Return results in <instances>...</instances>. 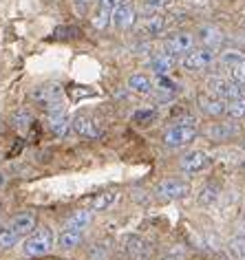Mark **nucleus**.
<instances>
[{
    "mask_svg": "<svg viewBox=\"0 0 245 260\" xmlns=\"http://www.w3.org/2000/svg\"><path fill=\"white\" fill-rule=\"evenodd\" d=\"M53 243H55V236L49 227H40V230L31 232L29 238L24 240L22 245V253L29 258H40V256H47V253L53 249Z\"/></svg>",
    "mask_w": 245,
    "mask_h": 260,
    "instance_id": "obj_1",
    "label": "nucleus"
},
{
    "mask_svg": "<svg viewBox=\"0 0 245 260\" xmlns=\"http://www.w3.org/2000/svg\"><path fill=\"white\" fill-rule=\"evenodd\" d=\"M205 86H208L210 95H215L223 102H232V100H238V97H245V88L241 84H236L232 80H223V77H210V80L205 82Z\"/></svg>",
    "mask_w": 245,
    "mask_h": 260,
    "instance_id": "obj_2",
    "label": "nucleus"
},
{
    "mask_svg": "<svg viewBox=\"0 0 245 260\" xmlns=\"http://www.w3.org/2000/svg\"><path fill=\"white\" fill-rule=\"evenodd\" d=\"M197 135H199L197 126H179V123H175L164 133V144L168 148H181L192 144L197 139Z\"/></svg>",
    "mask_w": 245,
    "mask_h": 260,
    "instance_id": "obj_3",
    "label": "nucleus"
},
{
    "mask_svg": "<svg viewBox=\"0 0 245 260\" xmlns=\"http://www.w3.org/2000/svg\"><path fill=\"white\" fill-rule=\"evenodd\" d=\"M215 57H217L215 49H208V47L192 49L181 57V67L186 71H201V69H208L210 64L215 62Z\"/></svg>",
    "mask_w": 245,
    "mask_h": 260,
    "instance_id": "obj_4",
    "label": "nucleus"
},
{
    "mask_svg": "<svg viewBox=\"0 0 245 260\" xmlns=\"http://www.w3.org/2000/svg\"><path fill=\"white\" fill-rule=\"evenodd\" d=\"M157 197L161 199H168V201H175V199H183L190 194V183L183 179H164L161 183L157 185Z\"/></svg>",
    "mask_w": 245,
    "mask_h": 260,
    "instance_id": "obj_5",
    "label": "nucleus"
},
{
    "mask_svg": "<svg viewBox=\"0 0 245 260\" xmlns=\"http://www.w3.org/2000/svg\"><path fill=\"white\" fill-rule=\"evenodd\" d=\"M212 164L210 154L203 152V150H192L188 154H183L181 161H179V168L188 174H197V172H203L205 168Z\"/></svg>",
    "mask_w": 245,
    "mask_h": 260,
    "instance_id": "obj_6",
    "label": "nucleus"
},
{
    "mask_svg": "<svg viewBox=\"0 0 245 260\" xmlns=\"http://www.w3.org/2000/svg\"><path fill=\"white\" fill-rule=\"evenodd\" d=\"M73 130L80 137H86V139H98V137H102V133H104L102 123L88 115H77L73 119Z\"/></svg>",
    "mask_w": 245,
    "mask_h": 260,
    "instance_id": "obj_7",
    "label": "nucleus"
},
{
    "mask_svg": "<svg viewBox=\"0 0 245 260\" xmlns=\"http://www.w3.org/2000/svg\"><path fill=\"white\" fill-rule=\"evenodd\" d=\"M34 100L40 104L42 108H49V110L62 108L60 106L62 104V88L57 86V84H53V86H40V88H36Z\"/></svg>",
    "mask_w": 245,
    "mask_h": 260,
    "instance_id": "obj_8",
    "label": "nucleus"
},
{
    "mask_svg": "<svg viewBox=\"0 0 245 260\" xmlns=\"http://www.w3.org/2000/svg\"><path fill=\"white\" fill-rule=\"evenodd\" d=\"M192 47H195V38H192L190 34H175V36H170L168 40H166L164 44V49H166V53L168 55H186L188 51H192Z\"/></svg>",
    "mask_w": 245,
    "mask_h": 260,
    "instance_id": "obj_9",
    "label": "nucleus"
},
{
    "mask_svg": "<svg viewBox=\"0 0 245 260\" xmlns=\"http://www.w3.org/2000/svg\"><path fill=\"white\" fill-rule=\"evenodd\" d=\"M124 249L128 256H133V258H146L148 253H150V243L148 240H144L141 236H135V234H128V236L124 238Z\"/></svg>",
    "mask_w": 245,
    "mask_h": 260,
    "instance_id": "obj_10",
    "label": "nucleus"
},
{
    "mask_svg": "<svg viewBox=\"0 0 245 260\" xmlns=\"http://www.w3.org/2000/svg\"><path fill=\"white\" fill-rule=\"evenodd\" d=\"M241 133L236 123H230V121H223V123H212V126L205 130V135L212 139V141H228V139H234L236 135Z\"/></svg>",
    "mask_w": 245,
    "mask_h": 260,
    "instance_id": "obj_11",
    "label": "nucleus"
},
{
    "mask_svg": "<svg viewBox=\"0 0 245 260\" xmlns=\"http://www.w3.org/2000/svg\"><path fill=\"white\" fill-rule=\"evenodd\" d=\"M49 128L55 137H64L71 128V119L69 115L64 113V108H53L49 110Z\"/></svg>",
    "mask_w": 245,
    "mask_h": 260,
    "instance_id": "obj_12",
    "label": "nucleus"
},
{
    "mask_svg": "<svg viewBox=\"0 0 245 260\" xmlns=\"http://www.w3.org/2000/svg\"><path fill=\"white\" fill-rule=\"evenodd\" d=\"M36 214H31V212H22V214H18V216L9 223V230H14L18 236H27V234L31 232H36Z\"/></svg>",
    "mask_w": 245,
    "mask_h": 260,
    "instance_id": "obj_13",
    "label": "nucleus"
},
{
    "mask_svg": "<svg viewBox=\"0 0 245 260\" xmlns=\"http://www.w3.org/2000/svg\"><path fill=\"white\" fill-rule=\"evenodd\" d=\"M199 42H201L203 47H208V49H217L219 44L223 42L221 29L215 27V24H203V27L199 29Z\"/></svg>",
    "mask_w": 245,
    "mask_h": 260,
    "instance_id": "obj_14",
    "label": "nucleus"
},
{
    "mask_svg": "<svg viewBox=\"0 0 245 260\" xmlns=\"http://www.w3.org/2000/svg\"><path fill=\"white\" fill-rule=\"evenodd\" d=\"M111 22H113L117 29H128V27H133V24H135V9H133L128 3H124L121 7H117V9L113 11Z\"/></svg>",
    "mask_w": 245,
    "mask_h": 260,
    "instance_id": "obj_15",
    "label": "nucleus"
},
{
    "mask_svg": "<svg viewBox=\"0 0 245 260\" xmlns=\"http://www.w3.org/2000/svg\"><path fill=\"white\" fill-rule=\"evenodd\" d=\"M199 106L205 115H212V117H221L225 115V102L219 100L215 95H201L199 97Z\"/></svg>",
    "mask_w": 245,
    "mask_h": 260,
    "instance_id": "obj_16",
    "label": "nucleus"
},
{
    "mask_svg": "<svg viewBox=\"0 0 245 260\" xmlns=\"http://www.w3.org/2000/svg\"><path fill=\"white\" fill-rule=\"evenodd\" d=\"M128 88L133 93H139V95H150L152 93V82L150 77L144 75V73H135L128 77Z\"/></svg>",
    "mask_w": 245,
    "mask_h": 260,
    "instance_id": "obj_17",
    "label": "nucleus"
},
{
    "mask_svg": "<svg viewBox=\"0 0 245 260\" xmlns=\"http://www.w3.org/2000/svg\"><path fill=\"white\" fill-rule=\"evenodd\" d=\"M172 67H175V57L168 55V53H157L150 60V69L157 75H168L172 71Z\"/></svg>",
    "mask_w": 245,
    "mask_h": 260,
    "instance_id": "obj_18",
    "label": "nucleus"
},
{
    "mask_svg": "<svg viewBox=\"0 0 245 260\" xmlns=\"http://www.w3.org/2000/svg\"><path fill=\"white\" fill-rule=\"evenodd\" d=\"M82 240H84V232H77V230H64L60 234V238H57V243H60L62 249H75V247L82 245Z\"/></svg>",
    "mask_w": 245,
    "mask_h": 260,
    "instance_id": "obj_19",
    "label": "nucleus"
},
{
    "mask_svg": "<svg viewBox=\"0 0 245 260\" xmlns=\"http://www.w3.org/2000/svg\"><path fill=\"white\" fill-rule=\"evenodd\" d=\"M168 27V20L164 16H152V18H146L144 24H141V31L146 36H161Z\"/></svg>",
    "mask_w": 245,
    "mask_h": 260,
    "instance_id": "obj_20",
    "label": "nucleus"
},
{
    "mask_svg": "<svg viewBox=\"0 0 245 260\" xmlns=\"http://www.w3.org/2000/svg\"><path fill=\"white\" fill-rule=\"evenodd\" d=\"M91 218H93V214L88 210H77V212L71 214V218L67 220V227H69V230L84 232L88 227V223H91Z\"/></svg>",
    "mask_w": 245,
    "mask_h": 260,
    "instance_id": "obj_21",
    "label": "nucleus"
},
{
    "mask_svg": "<svg viewBox=\"0 0 245 260\" xmlns=\"http://www.w3.org/2000/svg\"><path fill=\"white\" fill-rule=\"evenodd\" d=\"M115 201H117V192L115 190H108V192H102L98 194V197L93 199V203H91V210L93 212H102V210H108Z\"/></svg>",
    "mask_w": 245,
    "mask_h": 260,
    "instance_id": "obj_22",
    "label": "nucleus"
},
{
    "mask_svg": "<svg viewBox=\"0 0 245 260\" xmlns=\"http://www.w3.org/2000/svg\"><path fill=\"white\" fill-rule=\"evenodd\" d=\"M225 115L232 117V119H243L245 117V97L225 102Z\"/></svg>",
    "mask_w": 245,
    "mask_h": 260,
    "instance_id": "obj_23",
    "label": "nucleus"
},
{
    "mask_svg": "<svg viewBox=\"0 0 245 260\" xmlns=\"http://www.w3.org/2000/svg\"><path fill=\"white\" fill-rule=\"evenodd\" d=\"M217 199H219V187L217 185H205V187H201V190H199V197H197V201L201 205H212Z\"/></svg>",
    "mask_w": 245,
    "mask_h": 260,
    "instance_id": "obj_24",
    "label": "nucleus"
},
{
    "mask_svg": "<svg viewBox=\"0 0 245 260\" xmlns=\"http://www.w3.org/2000/svg\"><path fill=\"white\" fill-rule=\"evenodd\" d=\"M245 60V53L243 51H236V49H228L221 53V64H225V67H236V64H241Z\"/></svg>",
    "mask_w": 245,
    "mask_h": 260,
    "instance_id": "obj_25",
    "label": "nucleus"
},
{
    "mask_svg": "<svg viewBox=\"0 0 245 260\" xmlns=\"http://www.w3.org/2000/svg\"><path fill=\"white\" fill-rule=\"evenodd\" d=\"M18 234L14 230H9V227H5V230H0V249H11L16 243H18Z\"/></svg>",
    "mask_w": 245,
    "mask_h": 260,
    "instance_id": "obj_26",
    "label": "nucleus"
},
{
    "mask_svg": "<svg viewBox=\"0 0 245 260\" xmlns=\"http://www.w3.org/2000/svg\"><path fill=\"white\" fill-rule=\"evenodd\" d=\"M31 123H34V119H31V115L24 113V110H20V113L14 115V126H16V130H27V128H31Z\"/></svg>",
    "mask_w": 245,
    "mask_h": 260,
    "instance_id": "obj_27",
    "label": "nucleus"
},
{
    "mask_svg": "<svg viewBox=\"0 0 245 260\" xmlns=\"http://www.w3.org/2000/svg\"><path fill=\"white\" fill-rule=\"evenodd\" d=\"M111 18H113V11H106V9H98V16H95V27L98 29H104V27H108L111 24Z\"/></svg>",
    "mask_w": 245,
    "mask_h": 260,
    "instance_id": "obj_28",
    "label": "nucleus"
},
{
    "mask_svg": "<svg viewBox=\"0 0 245 260\" xmlns=\"http://www.w3.org/2000/svg\"><path fill=\"white\" fill-rule=\"evenodd\" d=\"M230 75H232V82L241 84V86L245 88V60L241 64H236V67L230 69Z\"/></svg>",
    "mask_w": 245,
    "mask_h": 260,
    "instance_id": "obj_29",
    "label": "nucleus"
},
{
    "mask_svg": "<svg viewBox=\"0 0 245 260\" xmlns=\"http://www.w3.org/2000/svg\"><path fill=\"white\" fill-rule=\"evenodd\" d=\"M155 110H150V108H146V110H137V113L133 115V121L135 123H148V121H152L155 119Z\"/></svg>",
    "mask_w": 245,
    "mask_h": 260,
    "instance_id": "obj_30",
    "label": "nucleus"
},
{
    "mask_svg": "<svg viewBox=\"0 0 245 260\" xmlns=\"http://www.w3.org/2000/svg\"><path fill=\"white\" fill-rule=\"evenodd\" d=\"M53 36H57V38H77L80 36V29H75V27H57L53 31Z\"/></svg>",
    "mask_w": 245,
    "mask_h": 260,
    "instance_id": "obj_31",
    "label": "nucleus"
},
{
    "mask_svg": "<svg viewBox=\"0 0 245 260\" xmlns=\"http://www.w3.org/2000/svg\"><path fill=\"white\" fill-rule=\"evenodd\" d=\"M230 251L236 253L238 258L245 256V238H234V240H232V243H230Z\"/></svg>",
    "mask_w": 245,
    "mask_h": 260,
    "instance_id": "obj_32",
    "label": "nucleus"
},
{
    "mask_svg": "<svg viewBox=\"0 0 245 260\" xmlns=\"http://www.w3.org/2000/svg\"><path fill=\"white\" fill-rule=\"evenodd\" d=\"M126 0H98V7L106 9V11H115L117 7H121Z\"/></svg>",
    "mask_w": 245,
    "mask_h": 260,
    "instance_id": "obj_33",
    "label": "nucleus"
},
{
    "mask_svg": "<svg viewBox=\"0 0 245 260\" xmlns=\"http://www.w3.org/2000/svg\"><path fill=\"white\" fill-rule=\"evenodd\" d=\"M170 5H172V0H146V9H152V11L166 9V7H170Z\"/></svg>",
    "mask_w": 245,
    "mask_h": 260,
    "instance_id": "obj_34",
    "label": "nucleus"
},
{
    "mask_svg": "<svg viewBox=\"0 0 245 260\" xmlns=\"http://www.w3.org/2000/svg\"><path fill=\"white\" fill-rule=\"evenodd\" d=\"M73 3H75V9L80 11V14H86L88 7L93 5V0H73Z\"/></svg>",
    "mask_w": 245,
    "mask_h": 260,
    "instance_id": "obj_35",
    "label": "nucleus"
},
{
    "mask_svg": "<svg viewBox=\"0 0 245 260\" xmlns=\"http://www.w3.org/2000/svg\"><path fill=\"white\" fill-rule=\"evenodd\" d=\"M20 150H22V141H20V139H18V144H16L14 148H11V152H9V157H14V154H16V152H20Z\"/></svg>",
    "mask_w": 245,
    "mask_h": 260,
    "instance_id": "obj_36",
    "label": "nucleus"
},
{
    "mask_svg": "<svg viewBox=\"0 0 245 260\" xmlns=\"http://www.w3.org/2000/svg\"><path fill=\"white\" fill-rule=\"evenodd\" d=\"M3 185H5V174L0 172V187H3Z\"/></svg>",
    "mask_w": 245,
    "mask_h": 260,
    "instance_id": "obj_37",
    "label": "nucleus"
},
{
    "mask_svg": "<svg viewBox=\"0 0 245 260\" xmlns=\"http://www.w3.org/2000/svg\"><path fill=\"white\" fill-rule=\"evenodd\" d=\"M157 260H175V258H170V256H161V258H157Z\"/></svg>",
    "mask_w": 245,
    "mask_h": 260,
    "instance_id": "obj_38",
    "label": "nucleus"
},
{
    "mask_svg": "<svg viewBox=\"0 0 245 260\" xmlns=\"http://www.w3.org/2000/svg\"><path fill=\"white\" fill-rule=\"evenodd\" d=\"M238 260H245V256H241V258H238Z\"/></svg>",
    "mask_w": 245,
    "mask_h": 260,
    "instance_id": "obj_39",
    "label": "nucleus"
},
{
    "mask_svg": "<svg viewBox=\"0 0 245 260\" xmlns=\"http://www.w3.org/2000/svg\"><path fill=\"white\" fill-rule=\"evenodd\" d=\"M243 148H245V141H243Z\"/></svg>",
    "mask_w": 245,
    "mask_h": 260,
    "instance_id": "obj_40",
    "label": "nucleus"
},
{
    "mask_svg": "<svg viewBox=\"0 0 245 260\" xmlns=\"http://www.w3.org/2000/svg\"><path fill=\"white\" fill-rule=\"evenodd\" d=\"M243 168H245V164H243Z\"/></svg>",
    "mask_w": 245,
    "mask_h": 260,
    "instance_id": "obj_41",
    "label": "nucleus"
}]
</instances>
